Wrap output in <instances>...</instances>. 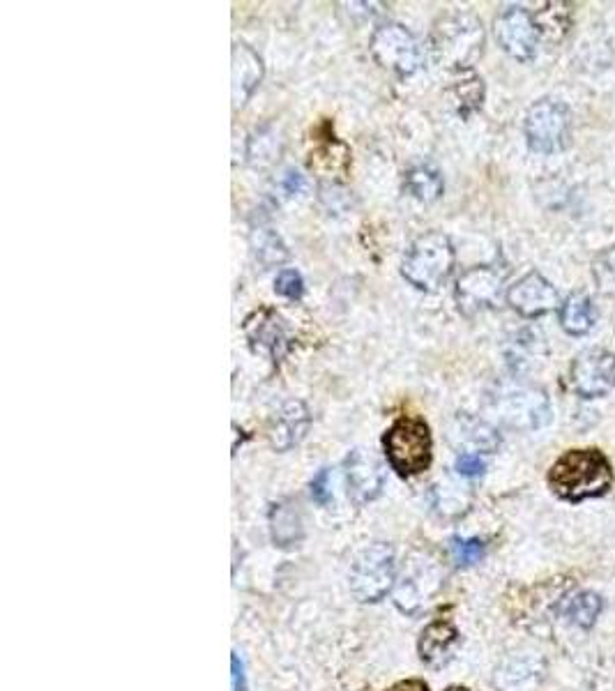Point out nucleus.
Here are the masks:
<instances>
[{"label":"nucleus","mask_w":615,"mask_h":691,"mask_svg":"<svg viewBox=\"0 0 615 691\" xmlns=\"http://www.w3.org/2000/svg\"><path fill=\"white\" fill-rule=\"evenodd\" d=\"M461 434L459 438L470 440L475 447H482V450H496L498 447V436L489 424L477 422V420H459Z\"/></svg>","instance_id":"26"},{"label":"nucleus","mask_w":615,"mask_h":691,"mask_svg":"<svg viewBox=\"0 0 615 691\" xmlns=\"http://www.w3.org/2000/svg\"><path fill=\"white\" fill-rule=\"evenodd\" d=\"M275 291L288 300H298L305 293V282H302L298 270H282L275 279Z\"/></svg>","instance_id":"28"},{"label":"nucleus","mask_w":615,"mask_h":691,"mask_svg":"<svg viewBox=\"0 0 615 691\" xmlns=\"http://www.w3.org/2000/svg\"><path fill=\"white\" fill-rule=\"evenodd\" d=\"M252 247L256 261L263 268H275V265H282L288 258L286 245L272 229H256L252 233Z\"/></svg>","instance_id":"22"},{"label":"nucleus","mask_w":615,"mask_h":691,"mask_svg":"<svg viewBox=\"0 0 615 691\" xmlns=\"http://www.w3.org/2000/svg\"><path fill=\"white\" fill-rule=\"evenodd\" d=\"M450 553H452V560L459 567H470L482 560L484 544L480 542V539H452Z\"/></svg>","instance_id":"27"},{"label":"nucleus","mask_w":615,"mask_h":691,"mask_svg":"<svg viewBox=\"0 0 615 691\" xmlns=\"http://www.w3.org/2000/svg\"><path fill=\"white\" fill-rule=\"evenodd\" d=\"M454 268V247L440 231H429L408 247L401 275L420 291H438Z\"/></svg>","instance_id":"2"},{"label":"nucleus","mask_w":615,"mask_h":691,"mask_svg":"<svg viewBox=\"0 0 615 691\" xmlns=\"http://www.w3.org/2000/svg\"><path fill=\"white\" fill-rule=\"evenodd\" d=\"M348 477V496L353 503L364 505L374 500L383 489V470L371 454L364 450H355L346 461Z\"/></svg>","instance_id":"13"},{"label":"nucleus","mask_w":615,"mask_h":691,"mask_svg":"<svg viewBox=\"0 0 615 691\" xmlns=\"http://www.w3.org/2000/svg\"><path fill=\"white\" fill-rule=\"evenodd\" d=\"M302 185H305V180H302V176L298 171H286L284 173V178H282V187H284V192L286 194H298Z\"/></svg>","instance_id":"31"},{"label":"nucleus","mask_w":615,"mask_h":691,"mask_svg":"<svg viewBox=\"0 0 615 691\" xmlns=\"http://www.w3.org/2000/svg\"><path fill=\"white\" fill-rule=\"evenodd\" d=\"M535 24L539 30V37H549V40H560L569 28V5L567 3H549L544 10H539L535 17Z\"/></svg>","instance_id":"24"},{"label":"nucleus","mask_w":615,"mask_h":691,"mask_svg":"<svg viewBox=\"0 0 615 691\" xmlns=\"http://www.w3.org/2000/svg\"><path fill=\"white\" fill-rule=\"evenodd\" d=\"M311 496L318 505H328L332 500V489H330V473L328 470H321L316 475V480L311 482Z\"/></svg>","instance_id":"30"},{"label":"nucleus","mask_w":615,"mask_h":691,"mask_svg":"<svg viewBox=\"0 0 615 691\" xmlns=\"http://www.w3.org/2000/svg\"><path fill=\"white\" fill-rule=\"evenodd\" d=\"M549 487L569 503L599 498L613 487V468L599 450H569L551 466Z\"/></svg>","instance_id":"1"},{"label":"nucleus","mask_w":615,"mask_h":691,"mask_svg":"<svg viewBox=\"0 0 615 691\" xmlns=\"http://www.w3.org/2000/svg\"><path fill=\"white\" fill-rule=\"evenodd\" d=\"M526 139L535 153L553 155L569 146L572 116L563 102L542 100L530 106L526 116Z\"/></svg>","instance_id":"5"},{"label":"nucleus","mask_w":615,"mask_h":691,"mask_svg":"<svg viewBox=\"0 0 615 691\" xmlns=\"http://www.w3.org/2000/svg\"><path fill=\"white\" fill-rule=\"evenodd\" d=\"M231 666H233V691H245V668H242V662L238 655L231 657Z\"/></svg>","instance_id":"32"},{"label":"nucleus","mask_w":615,"mask_h":691,"mask_svg":"<svg viewBox=\"0 0 615 691\" xmlns=\"http://www.w3.org/2000/svg\"><path fill=\"white\" fill-rule=\"evenodd\" d=\"M353 592L360 602H378L394 583V556L385 544H374L362 553L353 569Z\"/></svg>","instance_id":"8"},{"label":"nucleus","mask_w":615,"mask_h":691,"mask_svg":"<svg viewBox=\"0 0 615 691\" xmlns=\"http://www.w3.org/2000/svg\"><path fill=\"white\" fill-rule=\"evenodd\" d=\"M459 643V632L450 622L438 620L422 632L420 639V657L424 664L440 668L452 659V652Z\"/></svg>","instance_id":"16"},{"label":"nucleus","mask_w":615,"mask_h":691,"mask_svg":"<svg viewBox=\"0 0 615 691\" xmlns=\"http://www.w3.org/2000/svg\"><path fill=\"white\" fill-rule=\"evenodd\" d=\"M452 93H454V100L459 102L461 116H470V113L480 109L484 100L482 79L475 77L470 70H461V79L454 81Z\"/></svg>","instance_id":"23"},{"label":"nucleus","mask_w":615,"mask_h":691,"mask_svg":"<svg viewBox=\"0 0 615 691\" xmlns=\"http://www.w3.org/2000/svg\"><path fill=\"white\" fill-rule=\"evenodd\" d=\"M309 427V410L302 401H288L279 413L275 427H272V445L277 450H288L305 436Z\"/></svg>","instance_id":"17"},{"label":"nucleus","mask_w":615,"mask_h":691,"mask_svg":"<svg viewBox=\"0 0 615 691\" xmlns=\"http://www.w3.org/2000/svg\"><path fill=\"white\" fill-rule=\"evenodd\" d=\"M443 176L429 164H417L406 173L404 189L413 199L422 203H434L443 194Z\"/></svg>","instance_id":"20"},{"label":"nucleus","mask_w":615,"mask_h":691,"mask_svg":"<svg viewBox=\"0 0 615 691\" xmlns=\"http://www.w3.org/2000/svg\"><path fill=\"white\" fill-rule=\"evenodd\" d=\"M454 468H457V473L463 477H480L484 473V461L480 459V454L466 452L457 459Z\"/></svg>","instance_id":"29"},{"label":"nucleus","mask_w":615,"mask_h":691,"mask_svg":"<svg viewBox=\"0 0 615 691\" xmlns=\"http://www.w3.org/2000/svg\"><path fill=\"white\" fill-rule=\"evenodd\" d=\"M572 387L583 399H597L615 387V355L604 348H588L572 362Z\"/></svg>","instance_id":"9"},{"label":"nucleus","mask_w":615,"mask_h":691,"mask_svg":"<svg viewBox=\"0 0 615 691\" xmlns=\"http://www.w3.org/2000/svg\"><path fill=\"white\" fill-rule=\"evenodd\" d=\"M270 528L272 539L279 546H293L302 539V516L298 505L286 500V503L275 505V510L270 514Z\"/></svg>","instance_id":"19"},{"label":"nucleus","mask_w":615,"mask_h":691,"mask_svg":"<svg viewBox=\"0 0 615 691\" xmlns=\"http://www.w3.org/2000/svg\"><path fill=\"white\" fill-rule=\"evenodd\" d=\"M369 49L371 56L378 60V65L387 67L399 77L415 74L424 60L420 44L399 24H385L376 28V33L371 35Z\"/></svg>","instance_id":"7"},{"label":"nucleus","mask_w":615,"mask_h":691,"mask_svg":"<svg viewBox=\"0 0 615 691\" xmlns=\"http://www.w3.org/2000/svg\"><path fill=\"white\" fill-rule=\"evenodd\" d=\"M503 282L505 272L493 265H477V268L466 270L457 282L459 309L466 316H475L484 309L496 307L503 293Z\"/></svg>","instance_id":"10"},{"label":"nucleus","mask_w":615,"mask_h":691,"mask_svg":"<svg viewBox=\"0 0 615 691\" xmlns=\"http://www.w3.org/2000/svg\"><path fill=\"white\" fill-rule=\"evenodd\" d=\"M592 277H595L599 293L615 295V247L604 249L592 261Z\"/></svg>","instance_id":"25"},{"label":"nucleus","mask_w":615,"mask_h":691,"mask_svg":"<svg viewBox=\"0 0 615 691\" xmlns=\"http://www.w3.org/2000/svg\"><path fill=\"white\" fill-rule=\"evenodd\" d=\"M484 30L473 14H450L431 35V51L438 63L457 70H468L470 63L482 53Z\"/></svg>","instance_id":"3"},{"label":"nucleus","mask_w":615,"mask_h":691,"mask_svg":"<svg viewBox=\"0 0 615 691\" xmlns=\"http://www.w3.org/2000/svg\"><path fill=\"white\" fill-rule=\"evenodd\" d=\"M390 466L401 477L424 473L431 466V434L420 417H399L383 438Z\"/></svg>","instance_id":"4"},{"label":"nucleus","mask_w":615,"mask_h":691,"mask_svg":"<svg viewBox=\"0 0 615 691\" xmlns=\"http://www.w3.org/2000/svg\"><path fill=\"white\" fill-rule=\"evenodd\" d=\"M245 334L247 339L252 341L254 348L272 355L275 360L282 358L288 348V337L282 318L270 309H261L249 316L245 321Z\"/></svg>","instance_id":"14"},{"label":"nucleus","mask_w":615,"mask_h":691,"mask_svg":"<svg viewBox=\"0 0 615 691\" xmlns=\"http://www.w3.org/2000/svg\"><path fill=\"white\" fill-rule=\"evenodd\" d=\"M558 613L572 620L574 625L592 627L597 615L602 613V599H599L595 592H576V595L567 597L565 602L558 606Z\"/></svg>","instance_id":"21"},{"label":"nucleus","mask_w":615,"mask_h":691,"mask_svg":"<svg viewBox=\"0 0 615 691\" xmlns=\"http://www.w3.org/2000/svg\"><path fill=\"white\" fill-rule=\"evenodd\" d=\"M498 420L512 429H537L549 420V401L544 392L526 385L503 387L491 401Z\"/></svg>","instance_id":"6"},{"label":"nucleus","mask_w":615,"mask_h":691,"mask_svg":"<svg viewBox=\"0 0 615 691\" xmlns=\"http://www.w3.org/2000/svg\"><path fill=\"white\" fill-rule=\"evenodd\" d=\"M263 79V63L247 44L233 47V109L245 104Z\"/></svg>","instance_id":"15"},{"label":"nucleus","mask_w":615,"mask_h":691,"mask_svg":"<svg viewBox=\"0 0 615 691\" xmlns=\"http://www.w3.org/2000/svg\"><path fill=\"white\" fill-rule=\"evenodd\" d=\"M496 40L505 53L516 60L535 58L539 47V30L535 17L526 7H507L493 24Z\"/></svg>","instance_id":"11"},{"label":"nucleus","mask_w":615,"mask_h":691,"mask_svg":"<svg viewBox=\"0 0 615 691\" xmlns=\"http://www.w3.org/2000/svg\"><path fill=\"white\" fill-rule=\"evenodd\" d=\"M507 302L516 311V314L526 318H537L549 314L558 307V291L549 279H544L539 272H530V275L521 277L519 282L510 286L507 291Z\"/></svg>","instance_id":"12"},{"label":"nucleus","mask_w":615,"mask_h":691,"mask_svg":"<svg viewBox=\"0 0 615 691\" xmlns=\"http://www.w3.org/2000/svg\"><path fill=\"white\" fill-rule=\"evenodd\" d=\"M445 691H468L466 687H450V689H445Z\"/></svg>","instance_id":"34"},{"label":"nucleus","mask_w":615,"mask_h":691,"mask_svg":"<svg viewBox=\"0 0 615 691\" xmlns=\"http://www.w3.org/2000/svg\"><path fill=\"white\" fill-rule=\"evenodd\" d=\"M385 691H429V687L424 685L422 680H404V682H397V685H392L390 689Z\"/></svg>","instance_id":"33"},{"label":"nucleus","mask_w":615,"mask_h":691,"mask_svg":"<svg viewBox=\"0 0 615 691\" xmlns=\"http://www.w3.org/2000/svg\"><path fill=\"white\" fill-rule=\"evenodd\" d=\"M597 323V311L592 300L586 293H572L569 298L560 305V325L567 334H586Z\"/></svg>","instance_id":"18"}]
</instances>
